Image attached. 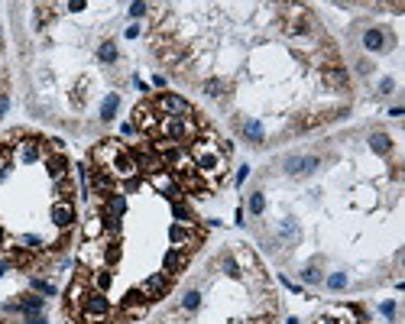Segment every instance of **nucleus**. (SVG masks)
<instances>
[{
	"label": "nucleus",
	"mask_w": 405,
	"mask_h": 324,
	"mask_svg": "<svg viewBox=\"0 0 405 324\" xmlns=\"http://www.w3.org/2000/svg\"><path fill=\"white\" fill-rule=\"evenodd\" d=\"M65 172H68V159H65L62 153H56V156L49 159V175L59 182V178H65Z\"/></svg>",
	"instance_id": "obj_15"
},
{
	"label": "nucleus",
	"mask_w": 405,
	"mask_h": 324,
	"mask_svg": "<svg viewBox=\"0 0 405 324\" xmlns=\"http://www.w3.org/2000/svg\"><path fill=\"white\" fill-rule=\"evenodd\" d=\"M169 240L175 243V250H182V253H188L191 246L201 240V233H195V230H188V227H182V224H175L172 230H169Z\"/></svg>",
	"instance_id": "obj_8"
},
{
	"label": "nucleus",
	"mask_w": 405,
	"mask_h": 324,
	"mask_svg": "<svg viewBox=\"0 0 405 324\" xmlns=\"http://www.w3.org/2000/svg\"><path fill=\"white\" fill-rule=\"evenodd\" d=\"M172 279H175V275H169V272H156V275H149V279L140 285V292L146 295V301H159V298H166V295H169Z\"/></svg>",
	"instance_id": "obj_4"
},
{
	"label": "nucleus",
	"mask_w": 405,
	"mask_h": 324,
	"mask_svg": "<svg viewBox=\"0 0 405 324\" xmlns=\"http://www.w3.org/2000/svg\"><path fill=\"white\" fill-rule=\"evenodd\" d=\"M240 130H243V136L253 143V146H263L266 133H263V127H259V120H243V123H240Z\"/></svg>",
	"instance_id": "obj_13"
},
{
	"label": "nucleus",
	"mask_w": 405,
	"mask_h": 324,
	"mask_svg": "<svg viewBox=\"0 0 405 324\" xmlns=\"http://www.w3.org/2000/svg\"><path fill=\"white\" fill-rule=\"evenodd\" d=\"M263 211H266L263 191H253V195H250V214H263Z\"/></svg>",
	"instance_id": "obj_20"
},
{
	"label": "nucleus",
	"mask_w": 405,
	"mask_h": 324,
	"mask_svg": "<svg viewBox=\"0 0 405 324\" xmlns=\"http://www.w3.org/2000/svg\"><path fill=\"white\" fill-rule=\"evenodd\" d=\"M52 220H56V227H72V220H75V208H72V201H56V208H52Z\"/></svg>",
	"instance_id": "obj_12"
},
{
	"label": "nucleus",
	"mask_w": 405,
	"mask_h": 324,
	"mask_svg": "<svg viewBox=\"0 0 405 324\" xmlns=\"http://www.w3.org/2000/svg\"><path fill=\"white\" fill-rule=\"evenodd\" d=\"M318 165H321L318 156H289L285 159V172L289 175H311Z\"/></svg>",
	"instance_id": "obj_7"
},
{
	"label": "nucleus",
	"mask_w": 405,
	"mask_h": 324,
	"mask_svg": "<svg viewBox=\"0 0 405 324\" xmlns=\"http://www.w3.org/2000/svg\"><path fill=\"white\" fill-rule=\"evenodd\" d=\"M107 172H111L114 178H133L136 175V162H133V156L127 153V149H120V153L111 159V165H107Z\"/></svg>",
	"instance_id": "obj_5"
},
{
	"label": "nucleus",
	"mask_w": 405,
	"mask_h": 324,
	"mask_svg": "<svg viewBox=\"0 0 405 324\" xmlns=\"http://www.w3.org/2000/svg\"><path fill=\"white\" fill-rule=\"evenodd\" d=\"M26 324H46L43 314H26Z\"/></svg>",
	"instance_id": "obj_39"
},
{
	"label": "nucleus",
	"mask_w": 405,
	"mask_h": 324,
	"mask_svg": "<svg viewBox=\"0 0 405 324\" xmlns=\"http://www.w3.org/2000/svg\"><path fill=\"white\" fill-rule=\"evenodd\" d=\"M23 243L30 246V250H43V240H39V237H33V233H26V237H23Z\"/></svg>",
	"instance_id": "obj_33"
},
{
	"label": "nucleus",
	"mask_w": 405,
	"mask_h": 324,
	"mask_svg": "<svg viewBox=\"0 0 405 324\" xmlns=\"http://www.w3.org/2000/svg\"><path fill=\"white\" fill-rule=\"evenodd\" d=\"M117 107H120V94H107L104 98V104H101V120H114L117 117Z\"/></svg>",
	"instance_id": "obj_14"
},
{
	"label": "nucleus",
	"mask_w": 405,
	"mask_h": 324,
	"mask_svg": "<svg viewBox=\"0 0 405 324\" xmlns=\"http://www.w3.org/2000/svg\"><path fill=\"white\" fill-rule=\"evenodd\" d=\"M85 0H72V4H68V10H72V13H78V10H85Z\"/></svg>",
	"instance_id": "obj_36"
},
{
	"label": "nucleus",
	"mask_w": 405,
	"mask_h": 324,
	"mask_svg": "<svg viewBox=\"0 0 405 324\" xmlns=\"http://www.w3.org/2000/svg\"><path fill=\"white\" fill-rule=\"evenodd\" d=\"M4 246H7V233L0 230V250H4Z\"/></svg>",
	"instance_id": "obj_40"
},
{
	"label": "nucleus",
	"mask_w": 405,
	"mask_h": 324,
	"mask_svg": "<svg viewBox=\"0 0 405 324\" xmlns=\"http://www.w3.org/2000/svg\"><path fill=\"white\" fill-rule=\"evenodd\" d=\"M101 230H104V220H101V217H91V220L85 224V237H88V240H94Z\"/></svg>",
	"instance_id": "obj_21"
},
{
	"label": "nucleus",
	"mask_w": 405,
	"mask_h": 324,
	"mask_svg": "<svg viewBox=\"0 0 405 324\" xmlns=\"http://www.w3.org/2000/svg\"><path fill=\"white\" fill-rule=\"evenodd\" d=\"M153 107L159 117H191V104L185 98H178V94H159L153 101Z\"/></svg>",
	"instance_id": "obj_3"
},
{
	"label": "nucleus",
	"mask_w": 405,
	"mask_h": 324,
	"mask_svg": "<svg viewBox=\"0 0 405 324\" xmlns=\"http://www.w3.org/2000/svg\"><path fill=\"white\" fill-rule=\"evenodd\" d=\"M172 214L182 220V224H191V214H188V208H185L182 201H175V204H172Z\"/></svg>",
	"instance_id": "obj_27"
},
{
	"label": "nucleus",
	"mask_w": 405,
	"mask_h": 324,
	"mask_svg": "<svg viewBox=\"0 0 405 324\" xmlns=\"http://www.w3.org/2000/svg\"><path fill=\"white\" fill-rule=\"evenodd\" d=\"M120 308L130 314V318H140V314H143V308H146V295H143L140 288H133V292H127V295H123Z\"/></svg>",
	"instance_id": "obj_9"
},
{
	"label": "nucleus",
	"mask_w": 405,
	"mask_h": 324,
	"mask_svg": "<svg viewBox=\"0 0 405 324\" xmlns=\"http://www.w3.org/2000/svg\"><path fill=\"white\" fill-rule=\"evenodd\" d=\"M56 188H59L62 201H68V198L75 195V185H72V178H59V185H56Z\"/></svg>",
	"instance_id": "obj_25"
},
{
	"label": "nucleus",
	"mask_w": 405,
	"mask_h": 324,
	"mask_svg": "<svg viewBox=\"0 0 405 324\" xmlns=\"http://www.w3.org/2000/svg\"><path fill=\"white\" fill-rule=\"evenodd\" d=\"M33 288H36V292H43V295H56V285H52V282H46V279H33Z\"/></svg>",
	"instance_id": "obj_29"
},
{
	"label": "nucleus",
	"mask_w": 405,
	"mask_h": 324,
	"mask_svg": "<svg viewBox=\"0 0 405 324\" xmlns=\"http://www.w3.org/2000/svg\"><path fill=\"white\" fill-rule=\"evenodd\" d=\"M369 146H373V153L389 156V149H392V140H389L386 133H373V136H369Z\"/></svg>",
	"instance_id": "obj_16"
},
{
	"label": "nucleus",
	"mask_w": 405,
	"mask_h": 324,
	"mask_svg": "<svg viewBox=\"0 0 405 324\" xmlns=\"http://www.w3.org/2000/svg\"><path fill=\"white\" fill-rule=\"evenodd\" d=\"M7 110H10V98H7V94H0V117H4Z\"/></svg>",
	"instance_id": "obj_37"
},
{
	"label": "nucleus",
	"mask_w": 405,
	"mask_h": 324,
	"mask_svg": "<svg viewBox=\"0 0 405 324\" xmlns=\"http://www.w3.org/2000/svg\"><path fill=\"white\" fill-rule=\"evenodd\" d=\"M39 153H43V149H39V143H36V140H26V143H23V159H26V162L39 159Z\"/></svg>",
	"instance_id": "obj_22"
},
{
	"label": "nucleus",
	"mask_w": 405,
	"mask_h": 324,
	"mask_svg": "<svg viewBox=\"0 0 405 324\" xmlns=\"http://www.w3.org/2000/svg\"><path fill=\"white\" fill-rule=\"evenodd\" d=\"M156 133L166 136V143H175V146H185V143L195 136V120L191 117H162Z\"/></svg>",
	"instance_id": "obj_1"
},
{
	"label": "nucleus",
	"mask_w": 405,
	"mask_h": 324,
	"mask_svg": "<svg viewBox=\"0 0 405 324\" xmlns=\"http://www.w3.org/2000/svg\"><path fill=\"white\" fill-rule=\"evenodd\" d=\"M146 10H149L146 4H133V7H130V17H133V20H140V17H146Z\"/></svg>",
	"instance_id": "obj_32"
},
{
	"label": "nucleus",
	"mask_w": 405,
	"mask_h": 324,
	"mask_svg": "<svg viewBox=\"0 0 405 324\" xmlns=\"http://www.w3.org/2000/svg\"><path fill=\"white\" fill-rule=\"evenodd\" d=\"M221 269L230 275V279H240V266H237V259L230 256V253H224L221 256Z\"/></svg>",
	"instance_id": "obj_18"
},
{
	"label": "nucleus",
	"mask_w": 405,
	"mask_h": 324,
	"mask_svg": "<svg viewBox=\"0 0 405 324\" xmlns=\"http://www.w3.org/2000/svg\"><path fill=\"white\" fill-rule=\"evenodd\" d=\"M301 279H305L308 285H314V282H321V272L314 269V266H308V269H301Z\"/></svg>",
	"instance_id": "obj_30"
},
{
	"label": "nucleus",
	"mask_w": 405,
	"mask_h": 324,
	"mask_svg": "<svg viewBox=\"0 0 405 324\" xmlns=\"http://www.w3.org/2000/svg\"><path fill=\"white\" fill-rule=\"evenodd\" d=\"M363 46H366L369 52H386V49H389V33H382V30H366V33H363Z\"/></svg>",
	"instance_id": "obj_11"
},
{
	"label": "nucleus",
	"mask_w": 405,
	"mask_h": 324,
	"mask_svg": "<svg viewBox=\"0 0 405 324\" xmlns=\"http://www.w3.org/2000/svg\"><path fill=\"white\" fill-rule=\"evenodd\" d=\"M324 78L331 81V85H347V72H344V68H327Z\"/></svg>",
	"instance_id": "obj_23"
},
{
	"label": "nucleus",
	"mask_w": 405,
	"mask_h": 324,
	"mask_svg": "<svg viewBox=\"0 0 405 324\" xmlns=\"http://www.w3.org/2000/svg\"><path fill=\"white\" fill-rule=\"evenodd\" d=\"M392 88H395L392 78H382V81H379V94H392Z\"/></svg>",
	"instance_id": "obj_35"
},
{
	"label": "nucleus",
	"mask_w": 405,
	"mask_h": 324,
	"mask_svg": "<svg viewBox=\"0 0 405 324\" xmlns=\"http://www.w3.org/2000/svg\"><path fill=\"white\" fill-rule=\"evenodd\" d=\"M185 266H188V253H182V250H169L166 259H162V272H169V275H178Z\"/></svg>",
	"instance_id": "obj_10"
},
{
	"label": "nucleus",
	"mask_w": 405,
	"mask_h": 324,
	"mask_svg": "<svg viewBox=\"0 0 405 324\" xmlns=\"http://www.w3.org/2000/svg\"><path fill=\"white\" fill-rule=\"evenodd\" d=\"M327 288H334V292L347 288V272H334V275H327Z\"/></svg>",
	"instance_id": "obj_24"
},
{
	"label": "nucleus",
	"mask_w": 405,
	"mask_h": 324,
	"mask_svg": "<svg viewBox=\"0 0 405 324\" xmlns=\"http://www.w3.org/2000/svg\"><path fill=\"white\" fill-rule=\"evenodd\" d=\"M246 175H250V165H243V169L237 172V185H243V182H246Z\"/></svg>",
	"instance_id": "obj_38"
},
{
	"label": "nucleus",
	"mask_w": 405,
	"mask_h": 324,
	"mask_svg": "<svg viewBox=\"0 0 405 324\" xmlns=\"http://www.w3.org/2000/svg\"><path fill=\"white\" fill-rule=\"evenodd\" d=\"M133 117H136V120H133V130L140 127V130H149V133H156V127H159V120H162V117L156 114L153 104H140V107L133 110Z\"/></svg>",
	"instance_id": "obj_6"
},
{
	"label": "nucleus",
	"mask_w": 405,
	"mask_h": 324,
	"mask_svg": "<svg viewBox=\"0 0 405 324\" xmlns=\"http://www.w3.org/2000/svg\"><path fill=\"white\" fill-rule=\"evenodd\" d=\"M111 282H114V275L107 272V269H101L98 275H94V285H98V292H104V288L111 285Z\"/></svg>",
	"instance_id": "obj_26"
},
{
	"label": "nucleus",
	"mask_w": 405,
	"mask_h": 324,
	"mask_svg": "<svg viewBox=\"0 0 405 324\" xmlns=\"http://www.w3.org/2000/svg\"><path fill=\"white\" fill-rule=\"evenodd\" d=\"M204 94H208V98H221V94H224V81L221 78L204 81Z\"/></svg>",
	"instance_id": "obj_19"
},
{
	"label": "nucleus",
	"mask_w": 405,
	"mask_h": 324,
	"mask_svg": "<svg viewBox=\"0 0 405 324\" xmlns=\"http://www.w3.org/2000/svg\"><path fill=\"white\" fill-rule=\"evenodd\" d=\"M198 305H201V295H198V292H188V295H185V301H182L185 311H195Z\"/></svg>",
	"instance_id": "obj_28"
},
{
	"label": "nucleus",
	"mask_w": 405,
	"mask_h": 324,
	"mask_svg": "<svg viewBox=\"0 0 405 324\" xmlns=\"http://www.w3.org/2000/svg\"><path fill=\"white\" fill-rule=\"evenodd\" d=\"M379 311H382V318H395V301H382Z\"/></svg>",
	"instance_id": "obj_34"
},
{
	"label": "nucleus",
	"mask_w": 405,
	"mask_h": 324,
	"mask_svg": "<svg viewBox=\"0 0 405 324\" xmlns=\"http://www.w3.org/2000/svg\"><path fill=\"white\" fill-rule=\"evenodd\" d=\"M104 259H107V263H117V259H120V246L111 243V246L104 250Z\"/></svg>",
	"instance_id": "obj_31"
},
{
	"label": "nucleus",
	"mask_w": 405,
	"mask_h": 324,
	"mask_svg": "<svg viewBox=\"0 0 405 324\" xmlns=\"http://www.w3.org/2000/svg\"><path fill=\"white\" fill-rule=\"evenodd\" d=\"M107 314H111V301H107V295L104 292H88L78 318L91 324V321H107Z\"/></svg>",
	"instance_id": "obj_2"
},
{
	"label": "nucleus",
	"mask_w": 405,
	"mask_h": 324,
	"mask_svg": "<svg viewBox=\"0 0 405 324\" xmlns=\"http://www.w3.org/2000/svg\"><path fill=\"white\" fill-rule=\"evenodd\" d=\"M98 59L104 62V65H111V62H117V46H114V39H104V43H101V49H98Z\"/></svg>",
	"instance_id": "obj_17"
},
{
	"label": "nucleus",
	"mask_w": 405,
	"mask_h": 324,
	"mask_svg": "<svg viewBox=\"0 0 405 324\" xmlns=\"http://www.w3.org/2000/svg\"><path fill=\"white\" fill-rule=\"evenodd\" d=\"M7 272V263H4V259H0V275H4Z\"/></svg>",
	"instance_id": "obj_41"
}]
</instances>
